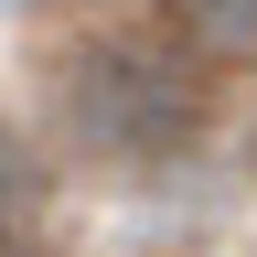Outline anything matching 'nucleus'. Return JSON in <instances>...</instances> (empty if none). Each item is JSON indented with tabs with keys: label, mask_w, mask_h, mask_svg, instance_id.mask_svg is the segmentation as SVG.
Wrapping results in <instances>:
<instances>
[{
	"label": "nucleus",
	"mask_w": 257,
	"mask_h": 257,
	"mask_svg": "<svg viewBox=\"0 0 257 257\" xmlns=\"http://www.w3.org/2000/svg\"><path fill=\"white\" fill-rule=\"evenodd\" d=\"M32 214H43V161L22 150V128H0V257L11 236H32Z\"/></svg>",
	"instance_id": "obj_3"
},
{
	"label": "nucleus",
	"mask_w": 257,
	"mask_h": 257,
	"mask_svg": "<svg viewBox=\"0 0 257 257\" xmlns=\"http://www.w3.org/2000/svg\"><path fill=\"white\" fill-rule=\"evenodd\" d=\"M172 32L193 54H257V0H172Z\"/></svg>",
	"instance_id": "obj_2"
},
{
	"label": "nucleus",
	"mask_w": 257,
	"mask_h": 257,
	"mask_svg": "<svg viewBox=\"0 0 257 257\" xmlns=\"http://www.w3.org/2000/svg\"><path fill=\"white\" fill-rule=\"evenodd\" d=\"M54 107L96 161H172L204 128V64L161 32H96L54 64Z\"/></svg>",
	"instance_id": "obj_1"
},
{
	"label": "nucleus",
	"mask_w": 257,
	"mask_h": 257,
	"mask_svg": "<svg viewBox=\"0 0 257 257\" xmlns=\"http://www.w3.org/2000/svg\"><path fill=\"white\" fill-rule=\"evenodd\" d=\"M246 161H257V128H246Z\"/></svg>",
	"instance_id": "obj_4"
}]
</instances>
